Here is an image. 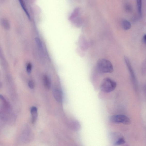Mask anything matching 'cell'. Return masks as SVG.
<instances>
[{"instance_id": "cell-1", "label": "cell", "mask_w": 146, "mask_h": 146, "mask_svg": "<svg viewBox=\"0 0 146 146\" xmlns=\"http://www.w3.org/2000/svg\"><path fill=\"white\" fill-rule=\"evenodd\" d=\"M98 71L101 73H110L114 70L112 64L109 60L102 59L98 61L97 65Z\"/></svg>"}, {"instance_id": "cell-2", "label": "cell", "mask_w": 146, "mask_h": 146, "mask_svg": "<svg viewBox=\"0 0 146 146\" xmlns=\"http://www.w3.org/2000/svg\"><path fill=\"white\" fill-rule=\"evenodd\" d=\"M116 82L109 78L104 79L100 86L101 91L105 93H109L115 90L116 87Z\"/></svg>"}, {"instance_id": "cell-3", "label": "cell", "mask_w": 146, "mask_h": 146, "mask_svg": "<svg viewBox=\"0 0 146 146\" xmlns=\"http://www.w3.org/2000/svg\"><path fill=\"white\" fill-rule=\"evenodd\" d=\"M110 120L113 123H115L128 125L131 123L130 119L127 116L123 115H117L111 116Z\"/></svg>"}, {"instance_id": "cell-4", "label": "cell", "mask_w": 146, "mask_h": 146, "mask_svg": "<svg viewBox=\"0 0 146 146\" xmlns=\"http://www.w3.org/2000/svg\"><path fill=\"white\" fill-rule=\"evenodd\" d=\"M125 62L126 64L127 67H128L129 73L131 75L132 81L135 89H137V83L136 79L135 76L133 68L132 67L131 62L128 58L126 57H124Z\"/></svg>"}, {"instance_id": "cell-5", "label": "cell", "mask_w": 146, "mask_h": 146, "mask_svg": "<svg viewBox=\"0 0 146 146\" xmlns=\"http://www.w3.org/2000/svg\"><path fill=\"white\" fill-rule=\"evenodd\" d=\"M53 94L54 98L57 101L59 102L62 101V92L58 89H55L53 91Z\"/></svg>"}, {"instance_id": "cell-6", "label": "cell", "mask_w": 146, "mask_h": 146, "mask_svg": "<svg viewBox=\"0 0 146 146\" xmlns=\"http://www.w3.org/2000/svg\"><path fill=\"white\" fill-rule=\"evenodd\" d=\"M31 112L32 117V121L33 123L36 121L38 116L37 108L35 107H32L31 108Z\"/></svg>"}, {"instance_id": "cell-7", "label": "cell", "mask_w": 146, "mask_h": 146, "mask_svg": "<svg viewBox=\"0 0 146 146\" xmlns=\"http://www.w3.org/2000/svg\"><path fill=\"white\" fill-rule=\"evenodd\" d=\"M43 81L44 85L47 89H49L51 87V80L47 75H45L43 77Z\"/></svg>"}, {"instance_id": "cell-8", "label": "cell", "mask_w": 146, "mask_h": 146, "mask_svg": "<svg viewBox=\"0 0 146 146\" xmlns=\"http://www.w3.org/2000/svg\"><path fill=\"white\" fill-rule=\"evenodd\" d=\"M70 128L74 131H78L81 128L80 124L78 121H74L71 123Z\"/></svg>"}, {"instance_id": "cell-9", "label": "cell", "mask_w": 146, "mask_h": 146, "mask_svg": "<svg viewBox=\"0 0 146 146\" xmlns=\"http://www.w3.org/2000/svg\"><path fill=\"white\" fill-rule=\"evenodd\" d=\"M122 25L124 30H128L131 28V24L129 21L126 20H124L122 22Z\"/></svg>"}, {"instance_id": "cell-10", "label": "cell", "mask_w": 146, "mask_h": 146, "mask_svg": "<svg viewBox=\"0 0 146 146\" xmlns=\"http://www.w3.org/2000/svg\"><path fill=\"white\" fill-rule=\"evenodd\" d=\"M137 5L138 13L141 16L142 14V1L141 0L137 1Z\"/></svg>"}, {"instance_id": "cell-11", "label": "cell", "mask_w": 146, "mask_h": 146, "mask_svg": "<svg viewBox=\"0 0 146 146\" xmlns=\"http://www.w3.org/2000/svg\"><path fill=\"white\" fill-rule=\"evenodd\" d=\"M125 142V140L123 138H120L114 143V145L115 146L119 145L124 144Z\"/></svg>"}, {"instance_id": "cell-12", "label": "cell", "mask_w": 146, "mask_h": 146, "mask_svg": "<svg viewBox=\"0 0 146 146\" xmlns=\"http://www.w3.org/2000/svg\"><path fill=\"white\" fill-rule=\"evenodd\" d=\"M19 1L21 6H22L23 10H24L29 18L30 19V15H29V13H28L27 10L26 8L24 2L23 1H22V0H20Z\"/></svg>"}, {"instance_id": "cell-13", "label": "cell", "mask_w": 146, "mask_h": 146, "mask_svg": "<svg viewBox=\"0 0 146 146\" xmlns=\"http://www.w3.org/2000/svg\"><path fill=\"white\" fill-rule=\"evenodd\" d=\"M32 67V66L31 64L28 63L27 66V71L29 74H30L31 72Z\"/></svg>"}, {"instance_id": "cell-14", "label": "cell", "mask_w": 146, "mask_h": 146, "mask_svg": "<svg viewBox=\"0 0 146 146\" xmlns=\"http://www.w3.org/2000/svg\"><path fill=\"white\" fill-rule=\"evenodd\" d=\"M28 86L31 89H33L35 87L34 82L32 81H30L28 83Z\"/></svg>"}, {"instance_id": "cell-15", "label": "cell", "mask_w": 146, "mask_h": 146, "mask_svg": "<svg viewBox=\"0 0 146 146\" xmlns=\"http://www.w3.org/2000/svg\"><path fill=\"white\" fill-rule=\"evenodd\" d=\"M142 40L143 43L145 44L146 42V36L145 34L144 36H143Z\"/></svg>"}, {"instance_id": "cell-16", "label": "cell", "mask_w": 146, "mask_h": 146, "mask_svg": "<svg viewBox=\"0 0 146 146\" xmlns=\"http://www.w3.org/2000/svg\"><path fill=\"white\" fill-rule=\"evenodd\" d=\"M0 99H1L3 101H5V99L4 97L2 95H0Z\"/></svg>"}, {"instance_id": "cell-17", "label": "cell", "mask_w": 146, "mask_h": 146, "mask_svg": "<svg viewBox=\"0 0 146 146\" xmlns=\"http://www.w3.org/2000/svg\"><path fill=\"white\" fill-rule=\"evenodd\" d=\"M1 86V84H0V86Z\"/></svg>"}]
</instances>
